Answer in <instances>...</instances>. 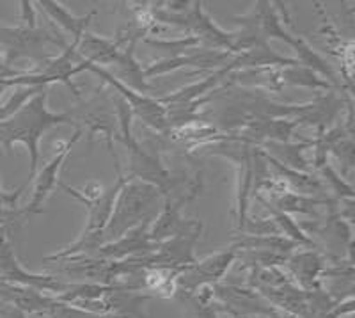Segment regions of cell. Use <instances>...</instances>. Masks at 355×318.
<instances>
[{
    "label": "cell",
    "instance_id": "1",
    "mask_svg": "<svg viewBox=\"0 0 355 318\" xmlns=\"http://www.w3.org/2000/svg\"><path fill=\"white\" fill-rule=\"evenodd\" d=\"M49 87L41 89L40 93L28 100L15 116L0 121V144L11 151L15 144H24L28 153V181H33L40 165V141L49 130L59 125H75L69 112H52L46 107Z\"/></svg>",
    "mask_w": 355,
    "mask_h": 318
},
{
    "label": "cell",
    "instance_id": "2",
    "mask_svg": "<svg viewBox=\"0 0 355 318\" xmlns=\"http://www.w3.org/2000/svg\"><path fill=\"white\" fill-rule=\"evenodd\" d=\"M164 203V194L157 187L141 180L126 178L114 203L112 215L101 231V246L121 238L137 226L151 224Z\"/></svg>",
    "mask_w": 355,
    "mask_h": 318
},
{
    "label": "cell",
    "instance_id": "3",
    "mask_svg": "<svg viewBox=\"0 0 355 318\" xmlns=\"http://www.w3.org/2000/svg\"><path fill=\"white\" fill-rule=\"evenodd\" d=\"M202 222L185 219L176 235L158 244L157 251L133 258L142 269H176L183 270L196 262V247L201 240Z\"/></svg>",
    "mask_w": 355,
    "mask_h": 318
},
{
    "label": "cell",
    "instance_id": "4",
    "mask_svg": "<svg viewBox=\"0 0 355 318\" xmlns=\"http://www.w3.org/2000/svg\"><path fill=\"white\" fill-rule=\"evenodd\" d=\"M91 72L94 73L96 77H100L101 81L105 82L109 87L114 89V93L119 94L126 103L130 105L132 114L135 117L144 123L146 126H150L151 130L158 133H169V119H167V109L166 105H162L158 101V98L150 97V94L139 93V91H133L128 85H125L123 82L117 81L112 73L107 72L105 68H100V66H94L87 60H82V72Z\"/></svg>",
    "mask_w": 355,
    "mask_h": 318
},
{
    "label": "cell",
    "instance_id": "5",
    "mask_svg": "<svg viewBox=\"0 0 355 318\" xmlns=\"http://www.w3.org/2000/svg\"><path fill=\"white\" fill-rule=\"evenodd\" d=\"M75 119L82 121V125L87 126V139L89 142H93L94 135H103L107 142V149H109L110 157L114 160V167H116V174H121V164L117 153L114 151V139H117V121L116 112H114V101L112 97L105 93H94L91 100L85 101L80 107L78 112H69Z\"/></svg>",
    "mask_w": 355,
    "mask_h": 318
},
{
    "label": "cell",
    "instance_id": "6",
    "mask_svg": "<svg viewBox=\"0 0 355 318\" xmlns=\"http://www.w3.org/2000/svg\"><path fill=\"white\" fill-rule=\"evenodd\" d=\"M239 258V249L234 246L222 249L218 253L206 256L202 260H196L192 265L185 267V269L178 274L176 278V290H183L187 294H196V292L208 288V286L215 285L220 281L230 267L233 265Z\"/></svg>",
    "mask_w": 355,
    "mask_h": 318
},
{
    "label": "cell",
    "instance_id": "7",
    "mask_svg": "<svg viewBox=\"0 0 355 318\" xmlns=\"http://www.w3.org/2000/svg\"><path fill=\"white\" fill-rule=\"evenodd\" d=\"M82 133L84 130L77 128L75 133L71 135V139L64 142H59L57 144V151L53 153V157L50 158L46 164L36 171L34 174V189H33V198L27 203V206H24L25 215H40L43 214V206L46 203V199L52 196V192L55 190V187L59 185V173H61L62 165H64L66 158L71 153L73 146L77 144L82 139Z\"/></svg>",
    "mask_w": 355,
    "mask_h": 318
},
{
    "label": "cell",
    "instance_id": "8",
    "mask_svg": "<svg viewBox=\"0 0 355 318\" xmlns=\"http://www.w3.org/2000/svg\"><path fill=\"white\" fill-rule=\"evenodd\" d=\"M0 279H4L11 285L27 286V288H34L37 292L55 295L64 294L69 286V283L62 281L57 276L34 274V272L24 269L12 251L11 240H0Z\"/></svg>",
    "mask_w": 355,
    "mask_h": 318
},
{
    "label": "cell",
    "instance_id": "9",
    "mask_svg": "<svg viewBox=\"0 0 355 318\" xmlns=\"http://www.w3.org/2000/svg\"><path fill=\"white\" fill-rule=\"evenodd\" d=\"M233 53L220 52V50L202 49L192 53H183L178 57H166V59L155 60L144 66V77H160V75H167L171 72H178L182 68H196L199 72L202 69H220L227 66L233 60Z\"/></svg>",
    "mask_w": 355,
    "mask_h": 318
},
{
    "label": "cell",
    "instance_id": "10",
    "mask_svg": "<svg viewBox=\"0 0 355 318\" xmlns=\"http://www.w3.org/2000/svg\"><path fill=\"white\" fill-rule=\"evenodd\" d=\"M157 247L158 244H153L150 240V224H142L125 233L121 238L98 247L91 256L109 260V262H121V260L139 258V256L151 254L153 251H157Z\"/></svg>",
    "mask_w": 355,
    "mask_h": 318
},
{
    "label": "cell",
    "instance_id": "11",
    "mask_svg": "<svg viewBox=\"0 0 355 318\" xmlns=\"http://www.w3.org/2000/svg\"><path fill=\"white\" fill-rule=\"evenodd\" d=\"M194 198L196 196H192V194H180L178 198H174L171 194L164 196L160 212L150 224V240L153 244H162L180 231V228L185 222V217L182 214L183 206Z\"/></svg>",
    "mask_w": 355,
    "mask_h": 318
},
{
    "label": "cell",
    "instance_id": "12",
    "mask_svg": "<svg viewBox=\"0 0 355 318\" xmlns=\"http://www.w3.org/2000/svg\"><path fill=\"white\" fill-rule=\"evenodd\" d=\"M126 44L125 37H103L96 36V34L85 33L82 40L78 41L77 52L84 60L91 62L94 66H110L117 60V56L121 52V49Z\"/></svg>",
    "mask_w": 355,
    "mask_h": 318
},
{
    "label": "cell",
    "instance_id": "13",
    "mask_svg": "<svg viewBox=\"0 0 355 318\" xmlns=\"http://www.w3.org/2000/svg\"><path fill=\"white\" fill-rule=\"evenodd\" d=\"M284 265L290 270L291 278L299 283L304 290H311V288L316 290L320 278H322L325 269H327L322 254L313 249L291 253Z\"/></svg>",
    "mask_w": 355,
    "mask_h": 318
},
{
    "label": "cell",
    "instance_id": "14",
    "mask_svg": "<svg viewBox=\"0 0 355 318\" xmlns=\"http://www.w3.org/2000/svg\"><path fill=\"white\" fill-rule=\"evenodd\" d=\"M125 181V174H117L116 181H114L109 189H103V192L100 196H96L94 199H89V201L82 203L85 206V210H87V224L84 228V233H101L103 231V228L109 222L110 215H112L117 194H119Z\"/></svg>",
    "mask_w": 355,
    "mask_h": 318
},
{
    "label": "cell",
    "instance_id": "15",
    "mask_svg": "<svg viewBox=\"0 0 355 318\" xmlns=\"http://www.w3.org/2000/svg\"><path fill=\"white\" fill-rule=\"evenodd\" d=\"M231 73H233V66H231V62H230V65L224 66V68L214 69V72H211L206 78H202V81L192 82V84L185 85V87H182V89H178V91L167 94V97L158 98V101L167 107V105L192 103V101H199V100H202V98H208L210 97L208 93H214V91L220 89V87H217V85L220 84L222 81L230 78Z\"/></svg>",
    "mask_w": 355,
    "mask_h": 318
},
{
    "label": "cell",
    "instance_id": "16",
    "mask_svg": "<svg viewBox=\"0 0 355 318\" xmlns=\"http://www.w3.org/2000/svg\"><path fill=\"white\" fill-rule=\"evenodd\" d=\"M266 201L270 203L275 210L283 212V214L313 215V217L318 215L316 210H318L320 206L336 208L339 203V201H334V199L327 198V196H320V198H315V196H302V194H297L290 189L283 190V192H279V194H274V196H268Z\"/></svg>",
    "mask_w": 355,
    "mask_h": 318
},
{
    "label": "cell",
    "instance_id": "17",
    "mask_svg": "<svg viewBox=\"0 0 355 318\" xmlns=\"http://www.w3.org/2000/svg\"><path fill=\"white\" fill-rule=\"evenodd\" d=\"M266 157L274 158L275 162L283 164L284 167L290 169L300 171V173H311L313 165L306 160L304 151L311 148V141L306 142H275V141H266L261 146H258Z\"/></svg>",
    "mask_w": 355,
    "mask_h": 318
},
{
    "label": "cell",
    "instance_id": "18",
    "mask_svg": "<svg viewBox=\"0 0 355 318\" xmlns=\"http://www.w3.org/2000/svg\"><path fill=\"white\" fill-rule=\"evenodd\" d=\"M36 6L52 20V24L59 25L62 31L71 34V41H80L82 36L87 33V27L91 24V20L96 17V11L87 12L85 17H75L61 2H53V0H41V2H36Z\"/></svg>",
    "mask_w": 355,
    "mask_h": 318
},
{
    "label": "cell",
    "instance_id": "19",
    "mask_svg": "<svg viewBox=\"0 0 355 318\" xmlns=\"http://www.w3.org/2000/svg\"><path fill=\"white\" fill-rule=\"evenodd\" d=\"M116 75L114 77L133 91L144 93L148 91V78L144 77V66L135 59V43H126L121 49L117 60L114 62Z\"/></svg>",
    "mask_w": 355,
    "mask_h": 318
},
{
    "label": "cell",
    "instance_id": "20",
    "mask_svg": "<svg viewBox=\"0 0 355 318\" xmlns=\"http://www.w3.org/2000/svg\"><path fill=\"white\" fill-rule=\"evenodd\" d=\"M256 199H258V201L261 203L266 210H268V214H270V219L274 221L279 235H283V237L288 238V240L295 242V244H299L300 247H307V249H316V247H318L315 244V240H313V238H311L309 235H307L306 231L300 228L299 222L293 221V217H291V215L283 214V212L275 210L270 203L263 198V196H256Z\"/></svg>",
    "mask_w": 355,
    "mask_h": 318
},
{
    "label": "cell",
    "instance_id": "21",
    "mask_svg": "<svg viewBox=\"0 0 355 318\" xmlns=\"http://www.w3.org/2000/svg\"><path fill=\"white\" fill-rule=\"evenodd\" d=\"M279 77H281V84L283 85H299V87L307 89H331L332 85L329 84L325 78H322L318 73L313 69L306 68V66L293 65L286 66V68L279 69Z\"/></svg>",
    "mask_w": 355,
    "mask_h": 318
},
{
    "label": "cell",
    "instance_id": "22",
    "mask_svg": "<svg viewBox=\"0 0 355 318\" xmlns=\"http://www.w3.org/2000/svg\"><path fill=\"white\" fill-rule=\"evenodd\" d=\"M41 89H44V87H27V85H17V87H15V91L11 93V97H9L4 103L0 105V121H6L8 117L15 116V114H17L28 100H33V98L40 93Z\"/></svg>",
    "mask_w": 355,
    "mask_h": 318
},
{
    "label": "cell",
    "instance_id": "23",
    "mask_svg": "<svg viewBox=\"0 0 355 318\" xmlns=\"http://www.w3.org/2000/svg\"><path fill=\"white\" fill-rule=\"evenodd\" d=\"M146 44H150L157 50H164V52H171V57H178L187 53V50H196L199 47V40L194 36H187L182 40H153V37H144Z\"/></svg>",
    "mask_w": 355,
    "mask_h": 318
},
{
    "label": "cell",
    "instance_id": "24",
    "mask_svg": "<svg viewBox=\"0 0 355 318\" xmlns=\"http://www.w3.org/2000/svg\"><path fill=\"white\" fill-rule=\"evenodd\" d=\"M318 171L322 174L320 180H322L323 185H327L339 199H354V189H352V185L343 180V176H339V173L331 164H325Z\"/></svg>",
    "mask_w": 355,
    "mask_h": 318
},
{
    "label": "cell",
    "instance_id": "25",
    "mask_svg": "<svg viewBox=\"0 0 355 318\" xmlns=\"http://www.w3.org/2000/svg\"><path fill=\"white\" fill-rule=\"evenodd\" d=\"M24 210L20 206H4L0 205V240H9L12 231H17L24 224Z\"/></svg>",
    "mask_w": 355,
    "mask_h": 318
},
{
    "label": "cell",
    "instance_id": "26",
    "mask_svg": "<svg viewBox=\"0 0 355 318\" xmlns=\"http://www.w3.org/2000/svg\"><path fill=\"white\" fill-rule=\"evenodd\" d=\"M20 20L24 27L37 28V11L34 8V2H28V0L20 2Z\"/></svg>",
    "mask_w": 355,
    "mask_h": 318
},
{
    "label": "cell",
    "instance_id": "27",
    "mask_svg": "<svg viewBox=\"0 0 355 318\" xmlns=\"http://www.w3.org/2000/svg\"><path fill=\"white\" fill-rule=\"evenodd\" d=\"M25 187H27V185L18 187V189L12 190V192H6V190L2 189V185H0V205L18 206V199L21 198V194H24Z\"/></svg>",
    "mask_w": 355,
    "mask_h": 318
},
{
    "label": "cell",
    "instance_id": "28",
    "mask_svg": "<svg viewBox=\"0 0 355 318\" xmlns=\"http://www.w3.org/2000/svg\"><path fill=\"white\" fill-rule=\"evenodd\" d=\"M0 318H27V313H24V311L15 306L4 304V308L0 310Z\"/></svg>",
    "mask_w": 355,
    "mask_h": 318
},
{
    "label": "cell",
    "instance_id": "29",
    "mask_svg": "<svg viewBox=\"0 0 355 318\" xmlns=\"http://www.w3.org/2000/svg\"><path fill=\"white\" fill-rule=\"evenodd\" d=\"M9 89V85L6 84V81H0V98L4 97V93Z\"/></svg>",
    "mask_w": 355,
    "mask_h": 318
},
{
    "label": "cell",
    "instance_id": "30",
    "mask_svg": "<svg viewBox=\"0 0 355 318\" xmlns=\"http://www.w3.org/2000/svg\"><path fill=\"white\" fill-rule=\"evenodd\" d=\"M2 308H4V302H0V310H2Z\"/></svg>",
    "mask_w": 355,
    "mask_h": 318
}]
</instances>
